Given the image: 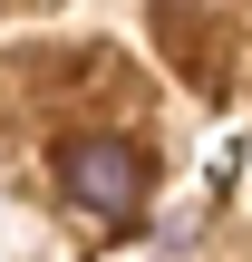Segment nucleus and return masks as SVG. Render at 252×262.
Segmentation results:
<instances>
[{
	"label": "nucleus",
	"mask_w": 252,
	"mask_h": 262,
	"mask_svg": "<svg viewBox=\"0 0 252 262\" xmlns=\"http://www.w3.org/2000/svg\"><path fill=\"white\" fill-rule=\"evenodd\" d=\"M146 185H155V165H146V146H126V136H68V146H58V194H68V214L97 224V233H126V224L146 214Z\"/></svg>",
	"instance_id": "nucleus-1"
}]
</instances>
